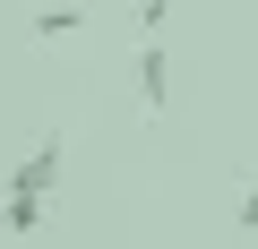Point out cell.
Here are the masks:
<instances>
[{"instance_id":"obj_1","label":"cell","mask_w":258,"mask_h":249,"mask_svg":"<svg viewBox=\"0 0 258 249\" xmlns=\"http://www.w3.org/2000/svg\"><path fill=\"white\" fill-rule=\"evenodd\" d=\"M9 189H43V198L60 189V138H52V129H43V146H26V155H18Z\"/></svg>"},{"instance_id":"obj_2","label":"cell","mask_w":258,"mask_h":249,"mask_svg":"<svg viewBox=\"0 0 258 249\" xmlns=\"http://www.w3.org/2000/svg\"><path fill=\"white\" fill-rule=\"evenodd\" d=\"M138 103H147V112H172V52H164V43L138 52Z\"/></svg>"},{"instance_id":"obj_3","label":"cell","mask_w":258,"mask_h":249,"mask_svg":"<svg viewBox=\"0 0 258 249\" xmlns=\"http://www.w3.org/2000/svg\"><path fill=\"white\" fill-rule=\"evenodd\" d=\"M43 215H52V198H43V189H9V206H0V223H9L18 240H35V232H43Z\"/></svg>"},{"instance_id":"obj_4","label":"cell","mask_w":258,"mask_h":249,"mask_svg":"<svg viewBox=\"0 0 258 249\" xmlns=\"http://www.w3.org/2000/svg\"><path fill=\"white\" fill-rule=\"evenodd\" d=\"M78 26H86V0H43V9H35V35H52V43L78 35Z\"/></svg>"},{"instance_id":"obj_5","label":"cell","mask_w":258,"mask_h":249,"mask_svg":"<svg viewBox=\"0 0 258 249\" xmlns=\"http://www.w3.org/2000/svg\"><path fill=\"white\" fill-rule=\"evenodd\" d=\"M172 9H181V0H138V26H147V35H164V26H172Z\"/></svg>"},{"instance_id":"obj_6","label":"cell","mask_w":258,"mask_h":249,"mask_svg":"<svg viewBox=\"0 0 258 249\" xmlns=\"http://www.w3.org/2000/svg\"><path fill=\"white\" fill-rule=\"evenodd\" d=\"M232 215H241V232H258V181L241 189V206H232Z\"/></svg>"}]
</instances>
